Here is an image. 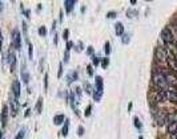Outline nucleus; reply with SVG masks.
I'll list each match as a JSON object with an SVG mask.
<instances>
[{
  "instance_id": "f257e3e1",
  "label": "nucleus",
  "mask_w": 177,
  "mask_h": 139,
  "mask_svg": "<svg viewBox=\"0 0 177 139\" xmlns=\"http://www.w3.org/2000/svg\"><path fill=\"white\" fill-rule=\"evenodd\" d=\"M152 81H153L155 85L157 87H160V89H164L166 86H169L168 82H166L164 72H160V70H155L153 72V74H152Z\"/></svg>"
},
{
  "instance_id": "f03ea898",
  "label": "nucleus",
  "mask_w": 177,
  "mask_h": 139,
  "mask_svg": "<svg viewBox=\"0 0 177 139\" xmlns=\"http://www.w3.org/2000/svg\"><path fill=\"white\" fill-rule=\"evenodd\" d=\"M103 90H104V87H103V78L100 76H96V90H95V94H93L95 101H100V98L103 96Z\"/></svg>"
},
{
  "instance_id": "7ed1b4c3",
  "label": "nucleus",
  "mask_w": 177,
  "mask_h": 139,
  "mask_svg": "<svg viewBox=\"0 0 177 139\" xmlns=\"http://www.w3.org/2000/svg\"><path fill=\"white\" fill-rule=\"evenodd\" d=\"M155 56H156L157 61H160V62L168 61V51H166V49H164L163 47H159V48L156 49Z\"/></svg>"
},
{
  "instance_id": "20e7f679",
  "label": "nucleus",
  "mask_w": 177,
  "mask_h": 139,
  "mask_svg": "<svg viewBox=\"0 0 177 139\" xmlns=\"http://www.w3.org/2000/svg\"><path fill=\"white\" fill-rule=\"evenodd\" d=\"M153 118L157 122V125H166V119H168V114L165 111H156L153 113Z\"/></svg>"
},
{
  "instance_id": "39448f33",
  "label": "nucleus",
  "mask_w": 177,
  "mask_h": 139,
  "mask_svg": "<svg viewBox=\"0 0 177 139\" xmlns=\"http://www.w3.org/2000/svg\"><path fill=\"white\" fill-rule=\"evenodd\" d=\"M12 45L16 48V51H20V48H22V37H20L19 31H16V29H15L13 33H12Z\"/></svg>"
},
{
  "instance_id": "423d86ee",
  "label": "nucleus",
  "mask_w": 177,
  "mask_h": 139,
  "mask_svg": "<svg viewBox=\"0 0 177 139\" xmlns=\"http://www.w3.org/2000/svg\"><path fill=\"white\" fill-rule=\"evenodd\" d=\"M164 74H165V78H166L168 85L176 87L177 86V76H176V74L173 72H164Z\"/></svg>"
},
{
  "instance_id": "0eeeda50",
  "label": "nucleus",
  "mask_w": 177,
  "mask_h": 139,
  "mask_svg": "<svg viewBox=\"0 0 177 139\" xmlns=\"http://www.w3.org/2000/svg\"><path fill=\"white\" fill-rule=\"evenodd\" d=\"M161 38H163V41L165 44L172 43V40H173V34H172V31L169 28H164L163 31H161Z\"/></svg>"
},
{
  "instance_id": "6e6552de",
  "label": "nucleus",
  "mask_w": 177,
  "mask_h": 139,
  "mask_svg": "<svg viewBox=\"0 0 177 139\" xmlns=\"http://www.w3.org/2000/svg\"><path fill=\"white\" fill-rule=\"evenodd\" d=\"M12 93H13L15 99H17L20 97V82H19L17 79H15L12 82Z\"/></svg>"
},
{
  "instance_id": "1a4fd4ad",
  "label": "nucleus",
  "mask_w": 177,
  "mask_h": 139,
  "mask_svg": "<svg viewBox=\"0 0 177 139\" xmlns=\"http://www.w3.org/2000/svg\"><path fill=\"white\" fill-rule=\"evenodd\" d=\"M7 117H8V107L3 106V113H2V127H3V130L6 128V125H7Z\"/></svg>"
},
{
  "instance_id": "9d476101",
  "label": "nucleus",
  "mask_w": 177,
  "mask_h": 139,
  "mask_svg": "<svg viewBox=\"0 0 177 139\" xmlns=\"http://www.w3.org/2000/svg\"><path fill=\"white\" fill-rule=\"evenodd\" d=\"M9 106H11V113H12V115L15 117V115L17 114V110H19L17 99H11V102H9Z\"/></svg>"
},
{
  "instance_id": "9b49d317",
  "label": "nucleus",
  "mask_w": 177,
  "mask_h": 139,
  "mask_svg": "<svg viewBox=\"0 0 177 139\" xmlns=\"http://www.w3.org/2000/svg\"><path fill=\"white\" fill-rule=\"evenodd\" d=\"M75 4H76L75 0H65V2H64V7H65V11H67V12H71L72 9H73V7H75Z\"/></svg>"
},
{
  "instance_id": "f8f14e48",
  "label": "nucleus",
  "mask_w": 177,
  "mask_h": 139,
  "mask_svg": "<svg viewBox=\"0 0 177 139\" xmlns=\"http://www.w3.org/2000/svg\"><path fill=\"white\" fill-rule=\"evenodd\" d=\"M65 121V117H64V114H57V115L53 117V123L55 125H61Z\"/></svg>"
},
{
  "instance_id": "ddd939ff",
  "label": "nucleus",
  "mask_w": 177,
  "mask_h": 139,
  "mask_svg": "<svg viewBox=\"0 0 177 139\" xmlns=\"http://www.w3.org/2000/svg\"><path fill=\"white\" fill-rule=\"evenodd\" d=\"M8 62H9V65H11V69L15 68V64H16V57H15V53L9 51L8 53Z\"/></svg>"
},
{
  "instance_id": "4468645a",
  "label": "nucleus",
  "mask_w": 177,
  "mask_h": 139,
  "mask_svg": "<svg viewBox=\"0 0 177 139\" xmlns=\"http://www.w3.org/2000/svg\"><path fill=\"white\" fill-rule=\"evenodd\" d=\"M115 32L117 36H122V34H124V25H122L121 23H117L115 25Z\"/></svg>"
},
{
  "instance_id": "2eb2a0df",
  "label": "nucleus",
  "mask_w": 177,
  "mask_h": 139,
  "mask_svg": "<svg viewBox=\"0 0 177 139\" xmlns=\"http://www.w3.org/2000/svg\"><path fill=\"white\" fill-rule=\"evenodd\" d=\"M177 122V114H168V119H166V125Z\"/></svg>"
},
{
  "instance_id": "dca6fc26",
  "label": "nucleus",
  "mask_w": 177,
  "mask_h": 139,
  "mask_svg": "<svg viewBox=\"0 0 177 139\" xmlns=\"http://www.w3.org/2000/svg\"><path fill=\"white\" fill-rule=\"evenodd\" d=\"M77 77H79V74H77V72H71L69 74H68V77H67V79H68V82H73V81H76L77 79Z\"/></svg>"
},
{
  "instance_id": "f3484780",
  "label": "nucleus",
  "mask_w": 177,
  "mask_h": 139,
  "mask_svg": "<svg viewBox=\"0 0 177 139\" xmlns=\"http://www.w3.org/2000/svg\"><path fill=\"white\" fill-rule=\"evenodd\" d=\"M168 131H169L170 135H173V134H177V122L168 125Z\"/></svg>"
},
{
  "instance_id": "a211bd4d",
  "label": "nucleus",
  "mask_w": 177,
  "mask_h": 139,
  "mask_svg": "<svg viewBox=\"0 0 177 139\" xmlns=\"http://www.w3.org/2000/svg\"><path fill=\"white\" fill-rule=\"evenodd\" d=\"M22 78H23L24 83H28L29 82V74L26 72V69H23V70H22Z\"/></svg>"
},
{
  "instance_id": "6ab92c4d",
  "label": "nucleus",
  "mask_w": 177,
  "mask_h": 139,
  "mask_svg": "<svg viewBox=\"0 0 177 139\" xmlns=\"http://www.w3.org/2000/svg\"><path fill=\"white\" fill-rule=\"evenodd\" d=\"M41 103H43V98H39V101L36 103V111L40 114L41 113Z\"/></svg>"
},
{
  "instance_id": "aec40b11",
  "label": "nucleus",
  "mask_w": 177,
  "mask_h": 139,
  "mask_svg": "<svg viewBox=\"0 0 177 139\" xmlns=\"http://www.w3.org/2000/svg\"><path fill=\"white\" fill-rule=\"evenodd\" d=\"M68 123H69V121H65V125H64V128L61 130V134L64 137H67L68 135Z\"/></svg>"
},
{
  "instance_id": "412c9836",
  "label": "nucleus",
  "mask_w": 177,
  "mask_h": 139,
  "mask_svg": "<svg viewBox=\"0 0 177 139\" xmlns=\"http://www.w3.org/2000/svg\"><path fill=\"white\" fill-rule=\"evenodd\" d=\"M24 134H26V128H22V130L17 132V135L15 137V139H23L24 138Z\"/></svg>"
},
{
  "instance_id": "4be33fe9",
  "label": "nucleus",
  "mask_w": 177,
  "mask_h": 139,
  "mask_svg": "<svg viewBox=\"0 0 177 139\" xmlns=\"http://www.w3.org/2000/svg\"><path fill=\"white\" fill-rule=\"evenodd\" d=\"M133 121H135V126H136L137 128H139V130H141V128H142V125H141L140 119L137 118V117H135V119H133Z\"/></svg>"
},
{
  "instance_id": "5701e85b",
  "label": "nucleus",
  "mask_w": 177,
  "mask_h": 139,
  "mask_svg": "<svg viewBox=\"0 0 177 139\" xmlns=\"http://www.w3.org/2000/svg\"><path fill=\"white\" fill-rule=\"evenodd\" d=\"M104 52H105V54H107V56H108V54H109L111 53V44L109 43H105V45H104Z\"/></svg>"
},
{
  "instance_id": "b1692460",
  "label": "nucleus",
  "mask_w": 177,
  "mask_h": 139,
  "mask_svg": "<svg viewBox=\"0 0 177 139\" xmlns=\"http://www.w3.org/2000/svg\"><path fill=\"white\" fill-rule=\"evenodd\" d=\"M39 34H40V36H45V34H47V29H45V27H40V28H39Z\"/></svg>"
},
{
  "instance_id": "393cba45",
  "label": "nucleus",
  "mask_w": 177,
  "mask_h": 139,
  "mask_svg": "<svg viewBox=\"0 0 177 139\" xmlns=\"http://www.w3.org/2000/svg\"><path fill=\"white\" fill-rule=\"evenodd\" d=\"M84 89H85V92H87L88 94H91V93L93 92V89H92V86L89 85V83H85V85H84Z\"/></svg>"
},
{
  "instance_id": "a878e982",
  "label": "nucleus",
  "mask_w": 177,
  "mask_h": 139,
  "mask_svg": "<svg viewBox=\"0 0 177 139\" xmlns=\"http://www.w3.org/2000/svg\"><path fill=\"white\" fill-rule=\"evenodd\" d=\"M44 89H45V90L48 89V74L47 73L44 74Z\"/></svg>"
},
{
  "instance_id": "bb28decb",
  "label": "nucleus",
  "mask_w": 177,
  "mask_h": 139,
  "mask_svg": "<svg viewBox=\"0 0 177 139\" xmlns=\"http://www.w3.org/2000/svg\"><path fill=\"white\" fill-rule=\"evenodd\" d=\"M101 60H103V61H101V66L105 69L108 66V64H109V61H108V58H101Z\"/></svg>"
},
{
  "instance_id": "cd10ccee",
  "label": "nucleus",
  "mask_w": 177,
  "mask_h": 139,
  "mask_svg": "<svg viewBox=\"0 0 177 139\" xmlns=\"http://www.w3.org/2000/svg\"><path fill=\"white\" fill-rule=\"evenodd\" d=\"M61 76H63V64L60 62V64H59V73H57V77L60 78Z\"/></svg>"
},
{
  "instance_id": "c85d7f7f",
  "label": "nucleus",
  "mask_w": 177,
  "mask_h": 139,
  "mask_svg": "<svg viewBox=\"0 0 177 139\" xmlns=\"http://www.w3.org/2000/svg\"><path fill=\"white\" fill-rule=\"evenodd\" d=\"M28 48H29V51H28V56H29V58L32 60V49H33V47H32V44H31V43H28Z\"/></svg>"
},
{
  "instance_id": "c756f323",
  "label": "nucleus",
  "mask_w": 177,
  "mask_h": 139,
  "mask_svg": "<svg viewBox=\"0 0 177 139\" xmlns=\"http://www.w3.org/2000/svg\"><path fill=\"white\" fill-rule=\"evenodd\" d=\"M91 110H92V106L91 105L87 106V109H85V117H89L91 115Z\"/></svg>"
},
{
  "instance_id": "7c9ffc66",
  "label": "nucleus",
  "mask_w": 177,
  "mask_h": 139,
  "mask_svg": "<svg viewBox=\"0 0 177 139\" xmlns=\"http://www.w3.org/2000/svg\"><path fill=\"white\" fill-rule=\"evenodd\" d=\"M100 60H101V58L96 57V56L93 57V61H92V62H93V65H99V64H100Z\"/></svg>"
},
{
  "instance_id": "2f4dec72",
  "label": "nucleus",
  "mask_w": 177,
  "mask_h": 139,
  "mask_svg": "<svg viewBox=\"0 0 177 139\" xmlns=\"http://www.w3.org/2000/svg\"><path fill=\"white\" fill-rule=\"evenodd\" d=\"M69 61V51H65V56H64V62Z\"/></svg>"
},
{
  "instance_id": "473e14b6",
  "label": "nucleus",
  "mask_w": 177,
  "mask_h": 139,
  "mask_svg": "<svg viewBox=\"0 0 177 139\" xmlns=\"http://www.w3.org/2000/svg\"><path fill=\"white\" fill-rule=\"evenodd\" d=\"M116 16V12H108L107 13V17H109V19H113Z\"/></svg>"
},
{
  "instance_id": "72a5a7b5",
  "label": "nucleus",
  "mask_w": 177,
  "mask_h": 139,
  "mask_svg": "<svg viewBox=\"0 0 177 139\" xmlns=\"http://www.w3.org/2000/svg\"><path fill=\"white\" fill-rule=\"evenodd\" d=\"M122 43H124V44L129 43V37H128V36H122Z\"/></svg>"
},
{
  "instance_id": "f704fd0d",
  "label": "nucleus",
  "mask_w": 177,
  "mask_h": 139,
  "mask_svg": "<svg viewBox=\"0 0 177 139\" xmlns=\"http://www.w3.org/2000/svg\"><path fill=\"white\" fill-rule=\"evenodd\" d=\"M88 74H89V76H92V74H93V70H92V66L91 65H88Z\"/></svg>"
},
{
  "instance_id": "c9c22d12",
  "label": "nucleus",
  "mask_w": 177,
  "mask_h": 139,
  "mask_svg": "<svg viewBox=\"0 0 177 139\" xmlns=\"http://www.w3.org/2000/svg\"><path fill=\"white\" fill-rule=\"evenodd\" d=\"M83 134H84V128H83V127H79V135H83Z\"/></svg>"
},
{
  "instance_id": "e433bc0d",
  "label": "nucleus",
  "mask_w": 177,
  "mask_h": 139,
  "mask_svg": "<svg viewBox=\"0 0 177 139\" xmlns=\"http://www.w3.org/2000/svg\"><path fill=\"white\" fill-rule=\"evenodd\" d=\"M87 53H88V54H92V53H93V48H92V47H89V48H88Z\"/></svg>"
},
{
  "instance_id": "4c0bfd02",
  "label": "nucleus",
  "mask_w": 177,
  "mask_h": 139,
  "mask_svg": "<svg viewBox=\"0 0 177 139\" xmlns=\"http://www.w3.org/2000/svg\"><path fill=\"white\" fill-rule=\"evenodd\" d=\"M68 37V31H64V40H67Z\"/></svg>"
},
{
  "instance_id": "58836bf2",
  "label": "nucleus",
  "mask_w": 177,
  "mask_h": 139,
  "mask_svg": "<svg viewBox=\"0 0 177 139\" xmlns=\"http://www.w3.org/2000/svg\"><path fill=\"white\" fill-rule=\"evenodd\" d=\"M170 139H177V134H173V135H170Z\"/></svg>"
},
{
  "instance_id": "ea45409f",
  "label": "nucleus",
  "mask_w": 177,
  "mask_h": 139,
  "mask_svg": "<svg viewBox=\"0 0 177 139\" xmlns=\"http://www.w3.org/2000/svg\"><path fill=\"white\" fill-rule=\"evenodd\" d=\"M140 139H144V138H142V137H140Z\"/></svg>"
},
{
  "instance_id": "a19ab883",
  "label": "nucleus",
  "mask_w": 177,
  "mask_h": 139,
  "mask_svg": "<svg viewBox=\"0 0 177 139\" xmlns=\"http://www.w3.org/2000/svg\"><path fill=\"white\" fill-rule=\"evenodd\" d=\"M2 139H4V137H3V138H2Z\"/></svg>"
}]
</instances>
